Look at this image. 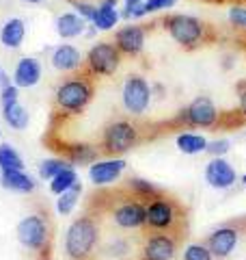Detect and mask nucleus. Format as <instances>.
<instances>
[{"instance_id": "nucleus-9", "label": "nucleus", "mask_w": 246, "mask_h": 260, "mask_svg": "<svg viewBox=\"0 0 246 260\" xmlns=\"http://www.w3.org/2000/svg\"><path fill=\"white\" fill-rule=\"evenodd\" d=\"M220 124V113L216 109V104L212 102V98L208 95H196L194 100L184 107L171 121V126L179 128H216Z\"/></svg>"}, {"instance_id": "nucleus-14", "label": "nucleus", "mask_w": 246, "mask_h": 260, "mask_svg": "<svg viewBox=\"0 0 246 260\" xmlns=\"http://www.w3.org/2000/svg\"><path fill=\"white\" fill-rule=\"evenodd\" d=\"M205 180H208L212 189L227 191L237 182V174L225 156H214L205 165Z\"/></svg>"}, {"instance_id": "nucleus-16", "label": "nucleus", "mask_w": 246, "mask_h": 260, "mask_svg": "<svg viewBox=\"0 0 246 260\" xmlns=\"http://www.w3.org/2000/svg\"><path fill=\"white\" fill-rule=\"evenodd\" d=\"M132 251H134V245L128 237H123V234H110V237H104V232H102V241H100V245H97L95 258L126 260V258H130Z\"/></svg>"}, {"instance_id": "nucleus-36", "label": "nucleus", "mask_w": 246, "mask_h": 260, "mask_svg": "<svg viewBox=\"0 0 246 260\" xmlns=\"http://www.w3.org/2000/svg\"><path fill=\"white\" fill-rule=\"evenodd\" d=\"M235 89H237V95H240V100H237V113L246 119V80L237 85Z\"/></svg>"}, {"instance_id": "nucleus-34", "label": "nucleus", "mask_w": 246, "mask_h": 260, "mask_svg": "<svg viewBox=\"0 0 246 260\" xmlns=\"http://www.w3.org/2000/svg\"><path fill=\"white\" fill-rule=\"evenodd\" d=\"M177 0H145L143 9H145V15H147V13H155V11H162V9H171Z\"/></svg>"}, {"instance_id": "nucleus-22", "label": "nucleus", "mask_w": 246, "mask_h": 260, "mask_svg": "<svg viewBox=\"0 0 246 260\" xmlns=\"http://www.w3.org/2000/svg\"><path fill=\"white\" fill-rule=\"evenodd\" d=\"M87 20H82L78 13H63L59 20H56V32L63 39H73L85 32Z\"/></svg>"}, {"instance_id": "nucleus-21", "label": "nucleus", "mask_w": 246, "mask_h": 260, "mask_svg": "<svg viewBox=\"0 0 246 260\" xmlns=\"http://www.w3.org/2000/svg\"><path fill=\"white\" fill-rule=\"evenodd\" d=\"M24 35H26V26H24V22L20 18H11V20L5 22L3 30H0V42H3V46L15 50V48L22 46Z\"/></svg>"}, {"instance_id": "nucleus-38", "label": "nucleus", "mask_w": 246, "mask_h": 260, "mask_svg": "<svg viewBox=\"0 0 246 260\" xmlns=\"http://www.w3.org/2000/svg\"><path fill=\"white\" fill-rule=\"evenodd\" d=\"M26 3H30V5H37V3H41V0H26Z\"/></svg>"}, {"instance_id": "nucleus-30", "label": "nucleus", "mask_w": 246, "mask_h": 260, "mask_svg": "<svg viewBox=\"0 0 246 260\" xmlns=\"http://www.w3.org/2000/svg\"><path fill=\"white\" fill-rule=\"evenodd\" d=\"M182 258L184 260H214V256H212V251L205 243H188L184 247Z\"/></svg>"}, {"instance_id": "nucleus-18", "label": "nucleus", "mask_w": 246, "mask_h": 260, "mask_svg": "<svg viewBox=\"0 0 246 260\" xmlns=\"http://www.w3.org/2000/svg\"><path fill=\"white\" fill-rule=\"evenodd\" d=\"M41 78V65L37 59H32V56H26V59H22L18 63V68L13 72V83L15 87H35Z\"/></svg>"}, {"instance_id": "nucleus-7", "label": "nucleus", "mask_w": 246, "mask_h": 260, "mask_svg": "<svg viewBox=\"0 0 246 260\" xmlns=\"http://www.w3.org/2000/svg\"><path fill=\"white\" fill-rule=\"evenodd\" d=\"M162 24L171 39L182 46L184 50H196L212 39V30L208 24L188 13H169Z\"/></svg>"}, {"instance_id": "nucleus-25", "label": "nucleus", "mask_w": 246, "mask_h": 260, "mask_svg": "<svg viewBox=\"0 0 246 260\" xmlns=\"http://www.w3.org/2000/svg\"><path fill=\"white\" fill-rule=\"evenodd\" d=\"M3 117H5L7 124H9L11 128H15V130L26 128V124H28V113L18 102L9 104V107H3Z\"/></svg>"}, {"instance_id": "nucleus-11", "label": "nucleus", "mask_w": 246, "mask_h": 260, "mask_svg": "<svg viewBox=\"0 0 246 260\" xmlns=\"http://www.w3.org/2000/svg\"><path fill=\"white\" fill-rule=\"evenodd\" d=\"M179 249V237L169 232H147L138 249V260H173Z\"/></svg>"}, {"instance_id": "nucleus-40", "label": "nucleus", "mask_w": 246, "mask_h": 260, "mask_svg": "<svg viewBox=\"0 0 246 260\" xmlns=\"http://www.w3.org/2000/svg\"><path fill=\"white\" fill-rule=\"evenodd\" d=\"M3 78H5V74H3V72H0V83H3Z\"/></svg>"}, {"instance_id": "nucleus-29", "label": "nucleus", "mask_w": 246, "mask_h": 260, "mask_svg": "<svg viewBox=\"0 0 246 260\" xmlns=\"http://www.w3.org/2000/svg\"><path fill=\"white\" fill-rule=\"evenodd\" d=\"M63 167H69V162L61 158V156H54V158H48L41 162V167H39V176L44 178V180H52V178L61 172Z\"/></svg>"}, {"instance_id": "nucleus-35", "label": "nucleus", "mask_w": 246, "mask_h": 260, "mask_svg": "<svg viewBox=\"0 0 246 260\" xmlns=\"http://www.w3.org/2000/svg\"><path fill=\"white\" fill-rule=\"evenodd\" d=\"M18 102V87L15 85H5L3 89V107H9V104Z\"/></svg>"}, {"instance_id": "nucleus-4", "label": "nucleus", "mask_w": 246, "mask_h": 260, "mask_svg": "<svg viewBox=\"0 0 246 260\" xmlns=\"http://www.w3.org/2000/svg\"><path fill=\"white\" fill-rule=\"evenodd\" d=\"M18 241L35 260H52L54 256V221L48 210H35L18 223Z\"/></svg>"}, {"instance_id": "nucleus-23", "label": "nucleus", "mask_w": 246, "mask_h": 260, "mask_svg": "<svg viewBox=\"0 0 246 260\" xmlns=\"http://www.w3.org/2000/svg\"><path fill=\"white\" fill-rule=\"evenodd\" d=\"M126 189L134 195V198H138L141 202H149V200H153L155 195H160L162 193V189H158L153 182H149V180H145V178H136V176H132V178H128L126 180Z\"/></svg>"}, {"instance_id": "nucleus-39", "label": "nucleus", "mask_w": 246, "mask_h": 260, "mask_svg": "<svg viewBox=\"0 0 246 260\" xmlns=\"http://www.w3.org/2000/svg\"><path fill=\"white\" fill-rule=\"evenodd\" d=\"M242 184H246V174H244V176H242Z\"/></svg>"}, {"instance_id": "nucleus-20", "label": "nucleus", "mask_w": 246, "mask_h": 260, "mask_svg": "<svg viewBox=\"0 0 246 260\" xmlns=\"http://www.w3.org/2000/svg\"><path fill=\"white\" fill-rule=\"evenodd\" d=\"M0 184L15 193H32L37 189V182L24 172H0Z\"/></svg>"}, {"instance_id": "nucleus-3", "label": "nucleus", "mask_w": 246, "mask_h": 260, "mask_svg": "<svg viewBox=\"0 0 246 260\" xmlns=\"http://www.w3.org/2000/svg\"><path fill=\"white\" fill-rule=\"evenodd\" d=\"M104 219L93 208H85V213L76 217L65 234V256L67 260H93L97 245L102 241Z\"/></svg>"}, {"instance_id": "nucleus-28", "label": "nucleus", "mask_w": 246, "mask_h": 260, "mask_svg": "<svg viewBox=\"0 0 246 260\" xmlns=\"http://www.w3.org/2000/svg\"><path fill=\"white\" fill-rule=\"evenodd\" d=\"M80 193H82V184L76 182L71 189H67L65 193L59 195V202H56V210H59V215H69L71 210L76 208L78 200H80Z\"/></svg>"}, {"instance_id": "nucleus-13", "label": "nucleus", "mask_w": 246, "mask_h": 260, "mask_svg": "<svg viewBox=\"0 0 246 260\" xmlns=\"http://www.w3.org/2000/svg\"><path fill=\"white\" fill-rule=\"evenodd\" d=\"M145 37H147V28L141 24H128V26L119 28L114 32L112 44L117 46V50L123 56H138L145 48Z\"/></svg>"}, {"instance_id": "nucleus-15", "label": "nucleus", "mask_w": 246, "mask_h": 260, "mask_svg": "<svg viewBox=\"0 0 246 260\" xmlns=\"http://www.w3.org/2000/svg\"><path fill=\"white\" fill-rule=\"evenodd\" d=\"M123 172H126V160L123 158H100L89 167V178L95 186H108L117 182Z\"/></svg>"}, {"instance_id": "nucleus-12", "label": "nucleus", "mask_w": 246, "mask_h": 260, "mask_svg": "<svg viewBox=\"0 0 246 260\" xmlns=\"http://www.w3.org/2000/svg\"><path fill=\"white\" fill-rule=\"evenodd\" d=\"M237 243H240V230H237L235 225H220L216 230H212L208 234V241H205V245L210 247L212 256L216 260H225L233 254V249L237 247Z\"/></svg>"}, {"instance_id": "nucleus-2", "label": "nucleus", "mask_w": 246, "mask_h": 260, "mask_svg": "<svg viewBox=\"0 0 246 260\" xmlns=\"http://www.w3.org/2000/svg\"><path fill=\"white\" fill-rule=\"evenodd\" d=\"M95 98V80L82 72H73L59 85L52 100L50 126L67 124L73 117L82 115Z\"/></svg>"}, {"instance_id": "nucleus-5", "label": "nucleus", "mask_w": 246, "mask_h": 260, "mask_svg": "<svg viewBox=\"0 0 246 260\" xmlns=\"http://www.w3.org/2000/svg\"><path fill=\"white\" fill-rule=\"evenodd\" d=\"M145 139V130L141 124L128 117H117L108 121L102 128L100 141H97V150L106 158H121L123 154L134 150L138 143Z\"/></svg>"}, {"instance_id": "nucleus-19", "label": "nucleus", "mask_w": 246, "mask_h": 260, "mask_svg": "<svg viewBox=\"0 0 246 260\" xmlns=\"http://www.w3.org/2000/svg\"><path fill=\"white\" fill-rule=\"evenodd\" d=\"M119 18H121V13L117 11V0H102V3L97 5L93 24H95V28H100V30H112L117 26Z\"/></svg>"}, {"instance_id": "nucleus-24", "label": "nucleus", "mask_w": 246, "mask_h": 260, "mask_svg": "<svg viewBox=\"0 0 246 260\" xmlns=\"http://www.w3.org/2000/svg\"><path fill=\"white\" fill-rule=\"evenodd\" d=\"M175 143H177L179 152L188 154V156H194V154H201L208 150V139L199 133H179Z\"/></svg>"}, {"instance_id": "nucleus-10", "label": "nucleus", "mask_w": 246, "mask_h": 260, "mask_svg": "<svg viewBox=\"0 0 246 260\" xmlns=\"http://www.w3.org/2000/svg\"><path fill=\"white\" fill-rule=\"evenodd\" d=\"M151 87L147 83V78L141 74H130L123 80V89H121V102L132 117H141L147 113L151 104Z\"/></svg>"}, {"instance_id": "nucleus-6", "label": "nucleus", "mask_w": 246, "mask_h": 260, "mask_svg": "<svg viewBox=\"0 0 246 260\" xmlns=\"http://www.w3.org/2000/svg\"><path fill=\"white\" fill-rule=\"evenodd\" d=\"M184 221L186 213L182 204L164 191L145 202V232H169L179 237L184 230Z\"/></svg>"}, {"instance_id": "nucleus-31", "label": "nucleus", "mask_w": 246, "mask_h": 260, "mask_svg": "<svg viewBox=\"0 0 246 260\" xmlns=\"http://www.w3.org/2000/svg\"><path fill=\"white\" fill-rule=\"evenodd\" d=\"M227 20L235 30H240L246 35V5H233L227 13Z\"/></svg>"}, {"instance_id": "nucleus-37", "label": "nucleus", "mask_w": 246, "mask_h": 260, "mask_svg": "<svg viewBox=\"0 0 246 260\" xmlns=\"http://www.w3.org/2000/svg\"><path fill=\"white\" fill-rule=\"evenodd\" d=\"M145 0H126V9H130V7H136V5H143Z\"/></svg>"}, {"instance_id": "nucleus-27", "label": "nucleus", "mask_w": 246, "mask_h": 260, "mask_svg": "<svg viewBox=\"0 0 246 260\" xmlns=\"http://www.w3.org/2000/svg\"><path fill=\"white\" fill-rule=\"evenodd\" d=\"M76 182H78V178H76V172H73V167H71V165H69V167H63L61 172L52 178L50 191H52L54 195H61V193H65L67 189H71V186L76 184Z\"/></svg>"}, {"instance_id": "nucleus-8", "label": "nucleus", "mask_w": 246, "mask_h": 260, "mask_svg": "<svg viewBox=\"0 0 246 260\" xmlns=\"http://www.w3.org/2000/svg\"><path fill=\"white\" fill-rule=\"evenodd\" d=\"M121 59L123 54L117 50V46L112 42H100L87 52V56L82 59V68L78 72H82L85 76L93 80L108 78L119 70Z\"/></svg>"}, {"instance_id": "nucleus-32", "label": "nucleus", "mask_w": 246, "mask_h": 260, "mask_svg": "<svg viewBox=\"0 0 246 260\" xmlns=\"http://www.w3.org/2000/svg\"><path fill=\"white\" fill-rule=\"evenodd\" d=\"M73 9H76V13L80 15L82 20H87V22H93V18H95V11H97V7L95 5H91L89 0H71L69 3Z\"/></svg>"}, {"instance_id": "nucleus-1", "label": "nucleus", "mask_w": 246, "mask_h": 260, "mask_svg": "<svg viewBox=\"0 0 246 260\" xmlns=\"http://www.w3.org/2000/svg\"><path fill=\"white\" fill-rule=\"evenodd\" d=\"M87 206L97 210L102 219H108L117 230H145V202L134 198L126 186L121 189L100 186V191L89 198Z\"/></svg>"}, {"instance_id": "nucleus-33", "label": "nucleus", "mask_w": 246, "mask_h": 260, "mask_svg": "<svg viewBox=\"0 0 246 260\" xmlns=\"http://www.w3.org/2000/svg\"><path fill=\"white\" fill-rule=\"evenodd\" d=\"M229 148H231V143L227 139H214V141H208V150L205 152L212 154V158H214V156H225Z\"/></svg>"}, {"instance_id": "nucleus-17", "label": "nucleus", "mask_w": 246, "mask_h": 260, "mask_svg": "<svg viewBox=\"0 0 246 260\" xmlns=\"http://www.w3.org/2000/svg\"><path fill=\"white\" fill-rule=\"evenodd\" d=\"M52 68L59 70V72H65V74H73L82 68V56L78 52V48H73L69 44L65 46H59L56 50L52 52Z\"/></svg>"}, {"instance_id": "nucleus-26", "label": "nucleus", "mask_w": 246, "mask_h": 260, "mask_svg": "<svg viewBox=\"0 0 246 260\" xmlns=\"http://www.w3.org/2000/svg\"><path fill=\"white\" fill-rule=\"evenodd\" d=\"M22 169H24V162L20 158V154L9 143L0 145V172H22Z\"/></svg>"}]
</instances>
